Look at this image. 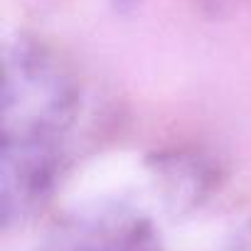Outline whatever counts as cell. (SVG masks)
I'll return each mask as SVG.
<instances>
[{
  "instance_id": "1",
  "label": "cell",
  "mask_w": 251,
  "mask_h": 251,
  "mask_svg": "<svg viewBox=\"0 0 251 251\" xmlns=\"http://www.w3.org/2000/svg\"><path fill=\"white\" fill-rule=\"evenodd\" d=\"M3 69L0 212L10 229L50 202L67 170L81 86L67 59L30 35L5 45Z\"/></svg>"
},
{
  "instance_id": "2",
  "label": "cell",
  "mask_w": 251,
  "mask_h": 251,
  "mask_svg": "<svg viewBox=\"0 0 251 251\" xmlns=\"http://www.w3.org/2000/svg\"><path fill=\"white\" fill-rule=\"evenodd\" d=\"M45 251H160V244L141 214L106 212L69 226Z\"/></svg>"
},
{
  "instance_id": "3",
  "label": "cell",
  "mask_w": 251,
  "mask_h": 251,
  "mask_svg": "<svg viewBox=\"0 0 251 251\" xmlns=\"http://www.w3.org/2000/svg\"><path fill=\"white\" fill-rule=\"evenodd\" d=\"M224 251H251V217L231 234Z\"/></svg>"
},
{
  "instance_id": "4",
  "label": "cell",
  "mask_w": 251,
  "mask_h": 251,
  "mask_svg": "<svg viewBox=\"0 0 251 251\" xmlns=\"http://www.w3.org/2000/svg\"><path fill=\"white\" fill-rule=\"evenodd\" d=\"M108 3H111V8H113L118 15H133V13L146 3V0H108Z\"/></svg>"
}]
</instances>
